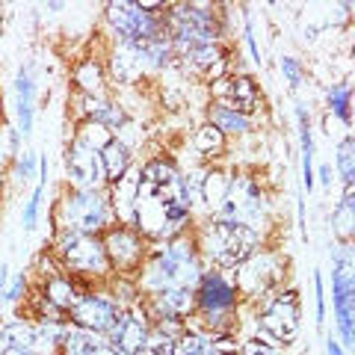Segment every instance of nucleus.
<instances>
[{
  "label": "nucleus",
  "instance_id": "f257e3e1",
  "mask_svg": "<svg viewBox=\"0 0 355 355\" xmlns=\"http://www.w3.org/2000/svg\"><path fill=\"white\" fill-rule=\"evenodd\" d=\"M187 210H190V190L181 175L166 163H148L139 175L133 198V216L139 219V228L154 237H169L187 219Z\"/></svg>",
  "mask_w": 355,
  "mask_h": 355
},
{
  "label": "nucleus",
  "instance_id": "f03ea898",
  "mask_svg": "<svg viewBox=\"0 0 355 355\" xmlns=\"http://www.w3.org/2000/svg\"><path fill=\"white\" fill-rule=\"evenodd\" d=\"M254 246H258V234H254V228L243 225V222L219 219L207 231V252L222 266H237L243 261H249Z\"/></svg>",
  "mask_w": 355,
  "mask_h": 355
},
{
  "label": "nucleus",
  "instance_id": "7ed1b4c3",
  "mask_svg": "<svg viewBox=\"0 0 355 355\" xmlns=\"http://www.w3.org/2000/svg\"><path fill=\"white\" fill-rule=\"evenodd\" d=\"M196 279H198V266L193 261V249L187 243L169 246L151 270V284L160 287V291H166V287H190Z\"/></svg>",
  "mask_w": 355,
  "mask_h": 355
},
{
  "label": "nucleus",
  "instance_id": "20e7f679",
  "mask_svg": "<svg viewBox=\"0 0 355 355\" xmlns=\"http://www.w3.org/2000/svg\"><path fill=\"white\" fill-rule=\"evenodd\" d=\"M62 254L71 270L86 275H101L107 272V263H110L101 243L92 234H80V231H71V234L62 237Z\"/></svg>",
  "mask_w": 355,
  "mask_h": 355
},
{
  "label": "nucleus",
  "instance_id": "39448f33",
  "mask_svg": "<svg viewBox=\"0 0 355 355\" xmlns=\"http://www.w3.org/2000/svg\"><path fill=\"white\" fill-rule=\"evenodd\" d=\"M261 329L272 340H279V343L296 340V331H299V302H296L293 291H287L284 296H279L270 308L263 311V314H261Z\"/></svg>",
  "mask_w": 355,
  "mask_h": 355
},
{
  "label": "nucleus",
  "instance_id": "423d86ee",
  "mask_svg": "<svg viewBox=\"0 0 355 355\" xmlns=\"http://www.w3.org/2000/svg\"><path fill=\"white\" fill-rule=\"evenodd\" d=\"M261 205H263V196L261 190L254 187V181H249V178H237V181H231L228 187V196L225 202H222V219L228 222H252L254 216L261 214Z\"/></svg>",
  "mask_w": 355,
  "mask_h": 355
},
{
  "label": "nucleus",
  "instance_id": "0eeeda50",
  "mask_svg": "<svg viewBox=\"0 0 355 355\" xmlns=\"http://www.w3.org/2000/svg\"><path fill=\"white\" fill-rule=\"evenodd\" d=\"M175 24V39L181 48H196V44H210L216 36V27H214V18H210L207 12H202V9L196 6H181L172 18Z\"/></svg>",
  "mask_w": 355,
  "mask_h": 355
},
{
  "label": "nucleus",
  "instance_id": "6e6552de",
  "mask_svg": "<svg viewBox=\"0 0 355 355\" xmlns=\"http://www.w3.org/2000/svg\"><path fill=\"white\" fill-rule=\"evenodd\" d=\"M107 15H110V21H113V27L125 36V42H130V44H139V42H148L154 36H160L154 18L148 12H142L137 3H113Z\"/></svg>",
  "mask_w": 355,
  "mask_h": 355
},
{
  "label": "nucleus",
  "instance_id": "1a4fd4ad",
  "mask_svg": "<svg viewBox=\"0 0 355 355\" xmlns=\"http://www.w3.org/2000/svg\"><path fill=\"white\" fill-rule=\"evenodd\" d=\"M65 214H69V225L77 228L80 234H92V231H101L107 222V205L98 193H74L69 202H65Z\"/></svg>",
  "mask_w": 355,
  "mask_h": 355
},
{
  "label": "nucleus",
  "instance_id": "9d476101",
  "mask_svg": "<svg viewBox=\"0 0 355 355\" xmlns=\"http://www.w3.org/2000/svg\"><path fill=\"white\" fill-rule=\"evenodd\" d=\"M69 175L71 181L86 193H95L104 184V169H101V157L95 151H89L83 146H71L69 151Z\"/></svg>",
  "mask_w": 355,
  "mask_h": 355
},
{
  "label": "nucleus",
  "instance_id": "9b49d317",
  "mask_svg": "<svg viewBox=\"0 0 355 355\" xmlns=\"http://www.w3.org/2000/svg\"><path fill=\"white\" fill-rule=\"evenodd\" d=\"M74 320L77 326L86 329V331H107L110 326H113L116 320V305L110 302V299L104 296H86L80 299V302L74 305Z\"/></svg>",
  "mask_w": 355,
  "mask_h": 355
},
{
  "label": "nucleus",
  "instance_id": "f8f14e48",
  "mask_svg": "<svg viewBox=\"0 0 355 355\" xmlns=\"http://www.w3.org/2000/svg\"><path fill=\"white\" fill-rule=\"evenodd\" d=\"M113 349L116 355H137L146 343V323H142L139 314H119L113 320Z\"/></svg>",
  "mask_w": 355,
  "mask_h": 355
},
{
  "label": "nucleus",
  "instance_id": "ddd939ff",
  "mask_svg": "<svg viewBox=\"0 0 355 355\" xmlns=\"http://www.w3.org/2000/svg\"><path fill=\"white\" fill-rule=\"evenodd\" d=\"M104 252H107V261H113L119 270H133V266L139 263V258H142L139 240L125 228H119V231H113V234L107 237Z\"/></svg>",
  "mask_w": 355,
  "mask_h": 355
},
{
  "label": "nucleus",
  "instance_id": "4468645a",
  "mask_svg": "<svg viewBox=\"0 0 355 355\" xmlns=\"http://www.w3.org/2000/svg\"><path fill=\"white\" fill-rule=\"evenodd\" d=\"M198 296H202V305L210 311V314L234 305V287H231L225 279H219V275H207L202 282V293Z\"/></svg>",
  "mask_w": 355,
  "mask_h": 355
},
{
  "label": "nucleus",
  "instance_id": "2eb2a0df",
  "mask_svg": "<svg viewBox=\"0 0 355 355\" xmlns=\"http://www.w3.org/2000/svg\"><path fill=\"white\" fill-rule=\"evenodd\" d=\"M142 57H139V51L133 48L130 42H125L121 48L116 51V60H113V71H116V77L121 83H133L137 77L142 74Z\"/></svg>",
  "mask_w": 355,
  "mask_h": 355
},
{
  "label": "nucleus",
  "instance_id": "dca6fc26",
  "mask_svg": "<svg viewBox=\"0 0 355 355\" xmlns=\"http://www.w3.org/2000/svg\"><path fill=\"white\" fill-rule=\"evenodd\" d=\"M101 169H104V178H113V181H119L121 175L128 172V163H130V154L128 148L121 146V142H107V146L101 148Z\"/></svg>",
  "mask_w": 355,
  "mask_h": 355
},
{
  "label": "nucleus",
  "instance_id": "f3484780",
  "mask_svg": "<svg viewBox=\"0 0 355 355\" xmlns=\"http://www.w3.org/2000/svg\"><path fill=\"white\" fill-rule=\"evenodd\" d=\"M157 302H160V308L166 311V314L181 317V314H190V308H193L196 299H193L190 287H166V291H160Z\"/></svg>",
  "mask_w": 355,
  "mask_h": 355
},
{
  "label": "nucleus",
  "instance_id": "a211bd4d",
  "mask_svg": "<svg viewBox=\"0 0 355 355\" xmlns=\"http://www.w3.org/2000/svg\"><path fill=\"white\" fill-rule=\"evenodd\" d=\"M137 187H139V172H128L116 181V207L121 219H133V198H137Z\"/></svg>",
  "mask_w": 355,
  "mask_h": 355
},
{
  "label": "nucleus",
  "instance_id": "6ab92c4d",
  "mask_svg": "<svg viewBox=\"0 0 355 355\" xmlns=\"http://www.w3.org/2000/svg\"><path fill=\"white\" fill-rule=\"evenodd\" d=\"M0 343L3 349H30L36 343V329L27 323H6L0 329Z\"/></svg>",
  "mask_w": 355,
  "mask_h": 355
},
{
  "label": "nucleus",
  "instance_id": "aec40b11",
  "mask_svg": "<svg viewBox=\"0 0 355 355\" xmlns=\"http://www.w3.org/2000/svg\"><path fill=\"white\" fill-rule=\"evenodd\" d=\"M18 125L27 137L33 128V80H30V71L24 69L18 74Z\"/></svg>",
  "mask_w": 355,
  "mask_h": 355
},
{
  "label": "nucleus",
  "instance_id": "412c9836",
  "mask_svg": "<svg viewBox=\"0 0 355 355\" xmlns=\"http://www.w3.org/2000/svg\"><path fill=\"white\" fill-rule=\"evenodd\" d=\"M104 349V343L98 340L95 331H86V329H74L65 335V352L69 355H98Z\"/></svg>",
  "mask_w": 355,
  "mask_h": 355
},
{
  "label": "nucleus",
  "instance_id": "4be33fe9",
  "mask_svg": "<svg viewBox=\"0 0 355 355\" xmlns=\"http://www.w3.org/2000/svg\"><path fill=\"white\" fill-rule=\"evenodd\" d=\"M74 80H77V86H80L83 92H89V95H101V92H104L101 65L92 62V60H86V62L77 65V69H74Z\"/></svg>",
  "mask_w": 355,
  "mask_h": 355
},
{
  "label": "nucleus",
  "instance_id": "5701e85b",
  "mask_svg": "<svg viewBox=\"0 0 355 355\" xmlns=\"http://www.w3.org/2000/svg\"><path fill=\"white\" fill-rule=\"evenodd\" d=\"M228 175H222V172H210L205 175V181H202V196H205V202L210 207H222V202H225V196H228Z\"/></svg>",
  "mask_w": 355,
  "mask_h": 355
},
{
  "label": "nucleus",
  "instance_id": "b1692460",
  "mask_svg": "<svg viewBox=\"0 0 355 355\" xmlns=\"http://www.w3.org/2000/svg\"><path fill=\"white\" fill-rule=\"evenodd\" d=\"M107 142H113L110 139V130L104 125H98V121H92V119H89L86 125H80V130H77V146H83L89 151L104 148Z\"/></svg>",
  "mask_w": 355,
  "mask_h": 355
},
{
  "label": "nucleus",
  "instance_id": "393cba45",
  "mask_svg": "<svg viewBox=\"0 0 355 355\" xmlns=\"http://www.w3.org/2000/svg\"><path fill=\"white\" fill-rule=\"evenodd\" d=\"M228 95L234 98L237 110H246L249 113V110L258 107V89H254V83L249 80V77H237V80H231Z\"/></svg>",
  "mask_w": 355,
  "mask_h": 355
},
{
  "label": "nucleus",
  "instance_id": "a878e982",
  "mask_svg": "<svg viewBox=\"0 0 355 355\" xmlns=\"http://www.w3.org/2000/svg\"><path fill=\"white\" fill-rule=\"evenodd\" d=\"M48 302L60 305V308H74L77 302H80V296H77L74 284L65 282V279H51L48 282Z\"/></svg>",
  "mask_w": 355,
  "mask_h": 355
},
{
  "label": "nucleus",
  "instance_id": "bb28decb",
  "mask_svg": "<svg viewBox=\"0 0 355 355\" xmlns=\"http://www.w3.org/2000/svg\"><path fill=\"white\" fill-rule=\"evenodd\" d=\"M355 228V210H352V187H347V196H343L340 207L335 210V231L340 240H349Z\"/></svg>",
  "mask_w": 355,
  "mask_h": 355
},
{
  "label": "nucleus",
  "instance_id": "cd10ccee",
  "mask_svg": "<svg viewBox=\"0 0 355 355\" xmlns=\"http://www.w3.org/2000/svg\"><path fill=\"white\" fill-rule=\"evenodd\" d=\"M214 128L222 133H243L249 128L246 116H240L237 110H228V107H216L214 110Z\"/></svg>",
  "mask_w": 355,
  "mask_h": 355
},
{
  "label": "nucleus",
  "instance_id": "c85d7f7f",
  "mask_svg": "<svg viewBox=\"0 0 355 355\" xmlns=\"http://www.w3.org/2000/svg\"><path fill=\"white\" fill-rule=\"evenodd\" d=\"M275 266V261L272 258H261V261H254L252 266H249V272H246V284L252 287V291H263V287H270L272 282H275V272H270Z\"/></svg>",
  "mask_w": 355,
  "mask_h": 355
},
{
  "label": "nucleus",
  "instance_id": "c756f323",
  "mask_svg": "<svg viewBox=\"0 0 355 355\" xmlns=\"http://www.w3.org/2000/svg\"><path fill=\"white\" fill-rule=\"evenodd\" d=\"M86 110L92 113V121H98V125H104V128H110V125H121V110L113 107V104L92 101V98H89V101H86Z\"/></svg>",
  "mask_w": 355,
  "mask_h": 355
},
{
  "label": "nucleus",
  "instance_id": "7c9ffc66",
  "mask_svg": "<svg viewBox=\"0 0 355 355\" xmlns=\"http://www.w3.org/2000/svg\"><path fill=\"white\" fill-rule=\"evenodd\" d=\"M210 343L198 335H184L178 343H172V355H210Z\"/></svg>",
  "mask_w": 355,
  "mask_h": 355
},
{
  "label": "nucleus",
  "instance_id": "2f4dec72",
  "mask_svg": "<svg viewBox=\"0 0 355 355\" xmlns=\"http://www.w3.org/2000/svg\"><path fill=\"white\" fill-rule=\"evenodd\" d=\"M338 169H340V178L347 184L355 181V146H352V139L340 142V148H338Z\"/></svg>",
  "mask_w": 355,
  "mask_h": 355
},
{
  "label": "nucleus",
  "instance_id": "473e14b6",
  "mask_svg": "<svg viewBox=\"0 0 355 355\" xmlns=\"http://www.w3.org/2000/svg\"><path fill=\"white\" fill-rule=\"evenodd\" d=\"M329 104H331V110L338 113V119L343 121V125H349V86L347 83L329 89Z\"/></svg>",
  "mask_w": 355,
  "mask_h": 355
},
{
  "label": "nucleus",
  "instance_id": "72a5a7b5",
  "mask_svg": "<svg viewBox=\"0 0 355 355\" xmlns=\"http://www.w3.org/2000/svg\"><path fill=\"white\" fill-rule=\"evenodd\" d=\"M222 130H216L214 125H207V128H202L196 133V148L202 151V154H216L219 148H222Z\"/></svg>",
  "mask_w": 355,
  "mask_h": 355
},
{
  "label": "nucleus",
  "instance_id": "f704fd0d",
  "mask_svg": "<svg viewBox=\"0 0 355 355\" xmlns=\"http://www.w3.org/2000/svg\"><path fill=\"white\" fill-rule=\"evenodd\" d=\"M44 178H48V163L42 160V184L36 187V193L27 202L24 207V228H36V219H39V205H42V196H44Z\"/></svg>",
  "mask_w": 355,
  "mask_h": 355
},
{
  "label": "nucleus",
  "instance_id": "c9c22d12",
  "mask_svg": "<svg viewBox=\"0 0 355 355\" xmlns=\"http://www.w3.org/2000/svg\"><path fill=\"white\" fill-rule=\"evenodd\" d=\"M187 53L193 57L196 65H214V62L219 60V51H216L214 42H210V44H196V48H190Z\"/></svg>",
  "mask_w": 355,
  "mask_h": 355
},
{
  "label": "nucleus",
  "instance_id": "e433bc0d",
  "mask_svg": "<svg viewBox=\"0 0 355 355\" xmlns=\"http://www.w3.org/2000/svg\"><path fill=\"white\" fill-rule=\"evenodd\" d=\"M137 355H172V343H169V338H151V340H146L142 343V349L137 352Z\"/></svg>",
  "mask_w": 355,
  "mask_h": 355
},
{
  "label": "nucleus",
  "instance_id": "4c0bfd02",
  "mask_svg": "<svg viewBox=\"0 0 355 355\" xmlns=\"http://www.w3.org/2000/svg\"><path fill=\"white\" fill-rule=\"evenodd\" d=\"M282 71L287 74V80H291V86H293V89H296L299 83H302V69H299V62H296V60L284 57V60H282Z\"/></svg>",
  "mask_w": 355,
  "mask_h": 355
},
{
  "label": "nucleus",
  "instance_id": "58836bf2",
  "mask_svg": "<svg viewBox=\"0 0 355 355\" xmlns=\"http://www.w3.org/2000/svg\"><path fill=\"white\" fill-rule=\"evenodd\" d=\"M246 355H275V349H272L266 340L254 338V340H249V343H246Z\"/></svg>",
  "mask_w": 355,
  "mask_h": 355
},
{
  "label": "nucleus",
  "instance_id": "ea45409f",
  "mask_svg": "<svg viewBox=\"0 0 355 355\" xmlns=\"http://www.w3.org/2000/svg\"><path fill=\"white\" fill-rule=\"evenodd\" d=\"M36 166H39L36 154H24V157H21V163H18V175L27 181V178H33V169H36Z\"/></svg>",
  "mask_w": 355,
  "mask_h": 355
},
{
  "label": "nucleus",
  "instance_id": "a19ab883",
  "mask_svg": "<svg viewBox=\"0 0 355 355\" xmlns=\"http://www.w3.org/2000/svg\"><path fill=\"white\" fill-rule=\"evenodd\" d=\"M314 287H317V317H320V323H323V279L320 275H314Z\"/></svg>",
  "mask_w": 355,
  "mask_h": 355
},
{
  "label": "nucleus",
  "instance_id": "79ce46f5",
  "mask_svg": "<svg viewBox=\"0 0 355 355\" xmlns=\"http://www.w3.org/2000/svg\"><path fill=\"white\" fill-rule=\"evenodd\" d=\"M21 291H24V275H18V279L12 282V284H9V291L3 293L6 299H18L21 296Z\"/></svg>",
  "mask_w": 355,
  "mask_h": 355
},
{
  "label": "nucleus",
  "instance_id": "37998d69",
  "mask_svg": "<svg viewBox=\"0 0 355 355\" xmlns=\"http://www.w3.org/2000/svg\"><path fill=\"white\" fill-rule=\"evenodd\" d=\"M214 349H222V352H231V349H234V340H231V338H219Z\"/></svg>",
  "mask_w": 355,
  "mask_h": 355
},
{
  "label": "nucleus",
  "instance_id": "c03bdc74",
  "mask_svg": "<svg viewBox=\"0 0 355 355\" xmlns=\"http://www.w3.org/2000/svg\"><path fill=\"white\" fill-rule=\"evenodd\" d=\"M326 352H329V355H343V352H340V347H338L335 340H329V343H326Z\"/></svg>",
  "mask_w": 355,
  "mask_h": 355
},
{
  "label": "nucleus",
  "instance_id": "a18cd8bd",
  "mask_svg": "<svg viewBox=\"0 0 355 355\" xmlns=\"http://www.w3.org/2000/svg\"><path fill=\"white\" fill-rule=\"evenodd\" d=\"M320 178H323V184H331V169H329V166L320 169Z\"/></svg>",
  "mask_w": 355,
  "mask_h": 355
},
{
  "label": "nucleus",
  "instance_id": "49530a36",
  "mask_svg": "<svg viewBox=\"0 0 355 355\" xmlns=\"http://www.w3.org/2000/svg\"><path fill=\"white\" fill-rule=\"evenodd\" d=\"M0 355H30V349H3Z\"/></svg>",
  "mask_w": 355,
  "mask_h": 355
},
{
  "label": "nucleus",
  "instance_id": "de8ad7c7",
  "mask_svg": "<svg viewBox=\"0 0 355 355\" xmlns=\"http://www.w3.org/2000/svg\"><path fill=\"white\" fill-rule=\"evenodd\" d=\"M98 355H116V352H113V349H107V347H104V349H101V352H98Z\"/></svg>",
  "mask_w": 355,
  "mask_h": 355
},
{
  "label": "nucleus",
  "instance_id": "09e8293b",
  "mask_svg": "<svg viewBox=\"0 0 355 355\" xmlns=\"http://www.w3.org/2000/svg\"><path fill=\"white\" fill-rule=\"evenodd\" d=\"M0 163H3V148H0Z\"/></svg>",
  "mask_w": 355,
  "mask_h": 355
}]
</instances>
